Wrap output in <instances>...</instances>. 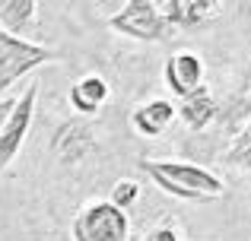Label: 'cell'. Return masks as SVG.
I'll use <instances>...</instances> for the list:
<instances>
[{"label":"cell","mask_w":251,"mask_h":241,"mask_svg":"<svg viewBox=\"0 0 251 241\" xmlns=\"http://www.w3.org/2000/svg\"><path fill=\"white\" fill-rule=\"evenodd\" d=\"M203 76H207V67H203V57L197 51H175L162 67V83L175 99H184L194 89H201Z\"/></svg>","instance_id":"cell-7"},{"label":"cell","mask_w":251,"mask_h":241,"mask_svg":"<svg viewBox=\"0 0 251 241\" xmlns=\"http://www.w3.org/2000/svg\"><path fill=\"white\" fill-rule=\"evenodd\" d=\"M216 118H220V102L210 92V86H201L191 95H184V99L175 102V121H181L191 133L210 130L216 124Z\"/></svg>","instance_id":"cell-8"},{"label":"cell","mask_w":251,"mask_h":241,"mask_svg":"<svg viewBox=\"0 0 251 241\" xmlns=\"http://www.w3.org/2000/svg\"><path fill=\"white\" fill-rule=\"evenodd\" d=\"M96 149V130L89 127L83 118L57 124L54 136H51V153L61 165H76Z\"/></svg>","instance_id":"cell-6"},{"label":"cell","mask_w":251,"mask_h":241,"mask_svg":"<svg viewBox=\"0 0 251 241\" xmlns=\"http://www.w3.org/2000/svg\"><path fill=\"white\" fill-rule=\"evenodd\" d=\"M140 194H143V187H140V181H134V178H118L115 184H111V194L105 200H108L111 206H118V210H124L127 213L130 206L140 200Z\"/></svg>","instance_id":"cell-14"},{"label":"cell","mask_w":251,"mask_h":241,"mask_svg":"<svg viewBox=\"0 0 251 241\" xmlns=\"http://www.w3.org/2000/svg\"><path fill=\"white\" fill-rule=\"evenodd\" d=\"M51 61H57V54L51 48L0 32V99H3L23 76H29L32 70L45 67V64H51Z\"/></svg>","instance_id":"cell-4"},{"label":"cell","mask_w":251,"mask_h":241,"mask_svg":"<svg viewBox=\"0 0 251 241\" xmlns=\"http://www.w3.org/2000/svg\"><path fill=\"white\" fill-rule=\"evenodd\" d=\"M143 241H184V235H181L178 219H162V222H156L153 229L143 235Z\"/></svg>","instance_id":"cell-15"},{"label":"cell","mask_w":251,"mask_h":241,"mask_svg":"<svg viewBox=\"0 0 251 241\" xmlns=\"http://www.w3.org/2000/svg\"><path fill=\"white\" fill-rule=\"evenodd\" d=\"M156 6L172 29H194L223 13V3H216V0H162Z\"/></svg>","instance_id":"cell-10"},{"label":"cell","mask_w":251,"mask_h":241,"mask_svg":"<svg viewBox=\"0 0 251 241\" xmlns=\"http://www.w3.org/2000/svg\"><path fill=\"white\" fill-rule=\"evenodd\" d=\"M70 241H130V213L108 200H89L70 222Z\"/></svg>","instance_id":"cell-2"},{"label":"cell","mask_w":251,"mask_h":241,"mask_svg":"<svg viewBox=\"0 0 251 241\" xmlns=\"http://www.w3.org/2000/svg\"><path fill=\"white\" fill-rule=\"evenodd\" d=\"M175 124V102L172 99H147L130 111V130L143 140H159L162 133Z\"/></svg>","instance_id":"cell-9"},{"label":"cell","mask_w":251,"mask_h":241,"mask_svg":"<svg viewBox=\"0 0 251 241\" xmlns=\"http://www.w3.org/2000/svg\"><path fill=\"white\" fill-rule=\"evenodd\" d=\"M223 165L235 168V172H251V121L232 133V143L223 153Z\"/></svg>","instance_id":"cell-13"},{"label":"cell","mask_w":251,"mask_h":241,"mask_svg":"<svg viewBox=\"0 0 251 241\" xmlns=\"http://www.w3.org/2000/svg\"><path fill=\"white\" fill-rule=\"evenodd\" d=\"M140 168L153 178L162 194L188 203H210L226 194V181L207 165L188 159H140Z\"/></svg>","instance_id":"cell-1"},{"label":"cell","mask_w":251,"mask_h":241,"mask_svg":"<svg viewBox=\"0 0 251 241\" xmlns=\"http://www.w3.org/2000/svg\"><path fill=\"white\" fill-rule=\"evenodd\" d=\"M13 105H16V95H3V99H0V127H3V121H6V114H10Z\"/></svg>","instance_id":"cell-16"},{"label":"cell","mask_w":251,"mask_h":241,"mask_svg":"<svg viewBox=\"0 0 251 241\" xmlns=\"http://www.w3.org/2000/svg\"><path fill=\"white\" fill-rule=\"evenodd\" d=\"M108 29L124 38H134V42H147V44L169 42L172 32H175L162 19L159 6L153 0H127V3H121V10L108 16Z\"/></svg>","instance_id":"cell-3"},{"label":"cell","mask_w":251,"mask_h":241,"mask_svg":"<svg viewBox=\"0 0 251 241\" xmlns=\"http://www.w3.org/2000/svg\"><path fill=\"white\" fill-rule=\"evenodd\" d=\"M108 99H111V86H108V80L99 76V73H83L80 80L70 86V92H67L70 108H74L80 118L99 114L105 105H108Z\"/></svg>","instance_id":"cell-11"},{"label":"cell","mask_w":251,"mask_h":241,"mask_svg":"<svg viewBox=\"0 0 251 241\" xmlns=\"http://www.w3.org/2000/svg\"><path fill=\"white\" fill-rule=\"evenodd\" d=\"M248 80H251V70H248Z\"/></svg>","instance_id":"cell-17"},{"label":"cell","mask_w":251,"mask_h":241,"mask_svg":"<svg viewBox=\"0 0 251 241\" xmlns=\"http://www.w3.org/2000/svg\"><path fill=\"white\" fill-rule=\"evenodd\" d=\"M38 10H42L38 0H0V32L35 42L32 32L38 25Z\"/></svg>","instance_id":"cell-12"},{"label":"cell","mask_w":251,"mask_h":241,"mask_svg":"<svg viewBox=\"0 0 251 241\" xmlns=\"http://www.w3.org/2000/svg\"><path fill=\"white\" fill-rule=\"evenodd\" d=\"M35 102H38V83H32L23 95H16V105L10 108L3 127H0V175L16 162L19 149L29 136L32 121H35Z\"/></svg>","instance_id":"cell-5"}]
</instances>
